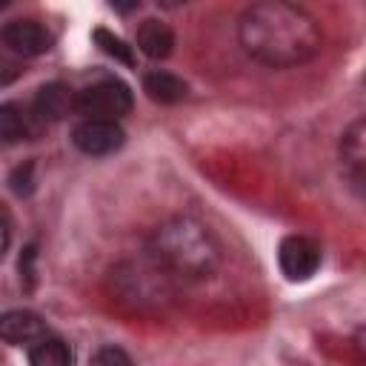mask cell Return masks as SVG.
Returning a JSON list of instances; mask_svg holds the SVG:
<instances>
[{"mask_svg":"<svg viewBox=\"0 0 366 366\" xmlns=\"http://www.w3.org/2000/svg\"><path fill=\"white\" fill-rule=\"evenodd\" d=\"M237 40L252 60L272 69H289L320 51L323 31L306 9L283 0H266L240 14Z\"/></svg>","mask_w":366,"mask_h":366,"instance_id":"6da1fadb","label":"cell"},{"mask_svg":"<svg viewBox=\"0 0 366 366\" xmlns=\"http://www.w3.org/2000/svg\"><path fill=\"white\" fill-rule=\"evenodd\" d=\"M152 254L169 274H177L183 280H203L214 274L220 266V246L212 237V232L186 214H174L163 220L152 232Z\"/></svg>","mask_w":366,"mask_h":366,"instance_id":"7a4b0ae2","label":"cell"},{"mask_svg":"<svg viewBox=\"0 0 366 366\" xmlns=\"http://www.w3.org/2000/svg\"><path fill=\"white\" fill-rule=\"evenodd\" d=\"M132 92L123 80H97L74 94V112L86 114V120H117L132 109Z\"/></svg>","mask_w":366,"mask_h":366,"instance_id":"3957f363","label":"cell"},{"mask_svg":"<svg viewBox=\"0 0 366 366\" xmlns=\"http://www.w3.org/2000/svg\"><path fill=\"white\" fill-rule=\"evenodd\" d=\"M277 263L289 280H309L320 266V246L312 237L289 234L280 240Z\"/></svg>","mask_w":366,"mask_h":366,"instance_id":"277c9868","label":"cell"},{"mask_svg":"<svg viewBox=\"0 0 366 366\" xmlns=\"http://www.w3.org/2000/svg\"><path fill=\"white\" fill-rule=\"evenodd\" d=\"M123 140H126V134L114 120H83L71 132V143L83 154H92V157L117 152L123 146Z\"/></svg>","mask_w":366,"mask_h":366,"instance_id":"5b68a950","label":"cell"},{"mask_svg":"<svg viewBox=\"0 0 366 366\" xmlns=\"http://www.w3.org/2000/svg\"><path fill=\"white\" fill-rule=\"evenodd\" d=\"M9 51L20 57H37L51 49V31L40 20H11L0 31Z\"/></svg>","mask_w":366,"mask_h":366,"instance_id":"8992f818","label":"cell"},{"mask_svg":"<svg viewBox=\"0 0 366 366\" xmlns=\"http://www.w3.org/2000/svg\"><path fill=\"white\" fill-rule=\"evenodd\" d=\"M40 337H46V320L37 312L9 309L0 315V340L11 346H23V343H37Z\"/></svg>","mask_w":366,"mask_h":366,"instance_id":"52a82bcc","label":"cell"},{"mask_svg":"<svg viewBox=\"0 0 366 366\" xmlns=\"http://www.w3.org/2000/svg\"><path fill=\"white\" fill-rule=\"evenodd\" d=\"M340 157L346 166V174L352 180V186H363V166H366V123L355 120L340 140Z\"/></svg>","mask_w":366,"mask_h":366,"instance_id":"ba28073f","label":"cell"},{"mask_svg":"<svg viewBox=\"0 0 366 366\" xmlns=\"http://www.w3.org/2000/svg\"><path fill=\"white\" fill-rule=\"evenodd\" d=\"M137 46H140V51H143L146 57L163 60V57H169L172 49H174V31H172L163 20L149 17V20H143L140 29H137Z\"/></svg>","mask_w":366,"mask_h":366,"instance_id":"9c48e42d","label":"cell"},{"mask_svg":"<svg viewBox=\"0 0 366 366\" xmlns=\"http://www.w3.org/2000/svg\"><path fill=\"white\" fill-rule=\"evenodd\" d=\"M69 109H74V94L63 83H49L34 97V114L40 120H60L69 114Z\"/></svg>","mask_w":366,"mask_h":366,"instance_id":"30bf717a","label":"cell"},{"mask_svg":"<svg viewBox=\"0 0 366 366\" xmlns=\"http://www.w3.org/2000/svg\"><path fill=\"white\" fill-rule=\"evenodd\" d=\"M143 89L152 100L157 103H177L186 97V83L172 74V71H163V69H152L143 74Z\"/></svg>","mask_w":366,"mask_h":366,"instance_id":"8fae6325","label":"cell"},{"mask_svg":"<svg viewBox=\"0 0 366 366\" xmlns=\"http://www.w3.org/2000/svg\"><path fill=\"white\" fill-rule=\"evenodd\" d=\"M31 134V114L20 103H3L0 106V143L11 146Z\"/></svg>","mask_w":366,"mask_h":366,"instance_id":"7c38bea8","label":"cell"},{"mask_svg":"<svg viewBox=\"0 0 366 366\" xmlns=\"http://www.w3.org/2000/svg\"><path fill=\"white\" fill-rule=\"evenodd\" d=\"M31 366H71V349L60 337H40L29 352Z\"/></svg>","mask_w":366,"mask_h":366,"instance_id":"4fadbf2b","label":"cell"},{"mask_svg":"<svg viewBox=\"0 0 366 366\" xmlns=\"http://www.w3.org/2000/svg\"><path fill=\"white\" fill-rule=\"evenodd\" d=\"M94 43L114 60L126 63V66H134V54H132V46H126V40H120L117 34L106 31V29H94Z\"/></svg>","mask_w":366,"mask_h":366,"instance_id":"5bb4252c","label":"cell"},{"mask_svg":"<svg viewBox=\"0 0 366 366\" xmlns=\"http://www.w3.org/2000/svg\"><path fill=\"white\" fill-rule=\"evenodd\" d=\"M92 366H134V363L120 346H103V349H97Z\"/></svg>","mask_w":366,"mask_h":366,"instance_id":"9a60e30c","label":"cell"},{"mask_svg":"<svg viewBox=\"0 0 366 366\" xmlns=\"http://www.w3.org/2000/svg\"><path fill=\"white\" fill-rule=\"evenodd\" d=\"M17 77H20V63L14 57H9L6 51H0V86H9Z\"/></svg>","mask_w":366,"mask_h":366,"instance_id":"2e32d148","label":"cell"},{"mask_svg":"<svg viewBox=\"0 0 366 366\" xmlns=\"http://www.w3.org/2000/svg\"><path fill=\"white\" fill-rule=\"evenodd\" d=\"M34 257H37V249H34V246H26V249H23V257H20V280H26V289H31Z\"/></svg>","mask_w":366,"mask_h":366,"instance_id":"e0dca14e","label":"cell"},{"mask_svg":"<svg viewBox=\"0 0 366 366\" xmlns=\"http://www.w3.org/2000/svg\"><path fill=\"white\" fill-rule=\"evenodd\" d=\"M9 243H11V217H9V212L0 206V260H3V254H6V249H9Z\"/></svg>","mask_w":366,"mask_h":366,"instance_id":"ac0fdd59","label":"cell"},{"mask_svg":"<svg viewBox=\"0 0 366 366\" xmlns=\"http://www.w3.org/2000/svg\"><path fill=\"white\" fill-rule=\"evenodd\" d=\"M29 172H31V163H29L26 169H17V172H14V177H11V183H14V192H17V194H23V192H29Z\"/></svg>","mask_w":366,"mask_h":366,"instance_id":"d6986e66","label":"cell"},{"mask_svg":"<svg viewBox=\"0 0 366 366\" xmlns=\"http://www.w3.org/2000/svg\"><path fill=\"white\" fill-rule=\"evenodd\" d=\"M0 9H6V0H0Z\"/></svg>","mask_w":366,"mask_h":366,"instance_id":"ffe728a7","label":"cell"}]
</instances>
